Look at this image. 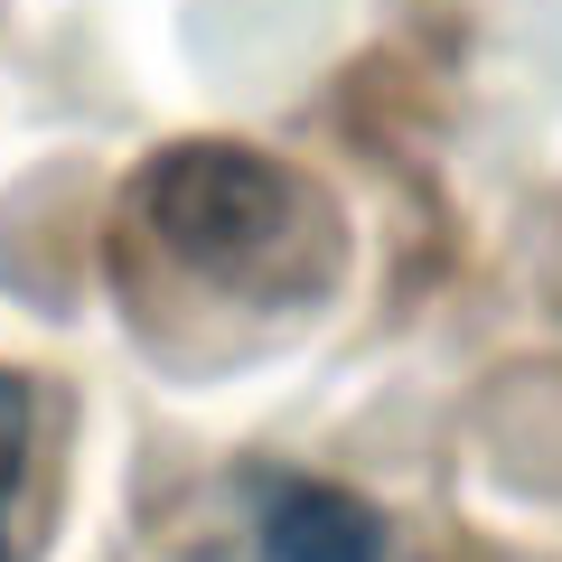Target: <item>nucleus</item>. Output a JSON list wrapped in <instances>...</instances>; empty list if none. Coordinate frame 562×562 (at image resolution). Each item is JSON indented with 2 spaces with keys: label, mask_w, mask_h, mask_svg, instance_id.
<instances>
[{
  "label": "nucleus",
  "mask_w": 562,
  "mask_h": 562,
  "mask_svg": "<svg viewBox=\"0 0 562 562\" xmlns=\"http://www.w3.org/2000/svg\"><path fill=\"white\" fill-rule=\"evenodd\" d=\"M140 225L254 310H310L347 272V225L301 169L244 140H179L140 169Z\"/></svg>",
  "instance_id": "f257e3e1"
},
{
  "label": "nucleus",
  "mask_w": 562,
  "mask_h": 562,
  "mask_svg": "<svg viewBox=\"0 0 562 562\" xmlns=\"http://www.w3.org/2000/svg\"><path fill=\"white\" fill-rule=\"evenodd\" d=\"M244 497H254V553L262 562H384V516L328 479L262 469Z\"/></svg>",
  "instance_id": "f03ea898"
},
{
  "label": "nucleus",
  "mask_w": 562,
  "mask_h": 562,
  "mask_svg": "<svg viewBox=\"0 0 562 562\" xmlns=\"http://www.w3.org/2000/svg\"><path fill=\"white\" fill-rule=\"evenodd\" d=\"M29 441H38V403L0 366V562H20V487H29Z\"/></svg>",
  "instance_id": "7ed1b4c3"
}]
</instances>
